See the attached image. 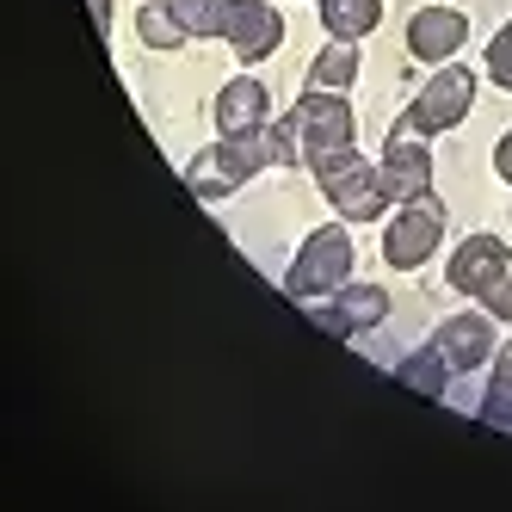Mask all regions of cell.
<instances>
[{"mask_svg": "<svg viewBox=\"0 0 512 512\" xmlns=\"http://www.w3.org/2000/svg\"><path fill=\"white\" fill-rule=\"evenodd\" d=\"M303 149H297V130H290V118L278 124H260V130H235V136H223L216 149H204L192 167H186V179H192V192L204 198V204H216V198H229L235 186H247L260 167H290Z\"/></svg>", "mask_w": 512, "mask_h": 512, "instance_id": "cell-1", "label": "cell"}, {"mask_svg": "<svg viewBox=\"0 0 512 512\" xmlns=\"http://www.w3.org/2000/svg\"><path fill=\"white\" fill-rule=\"evenodd\" d=\"M315 167V186L327 192V204H334L346 223H371V216L389 210V192H383V173L364 161L358 149H340V155H321L309 161Z\"/></svg>", "mask_w": 512, "mask_h": 512, "instance_id": "cell-2", "label": "cell"}, {"mask_svg": "<svg viewBox=\"0 0 512 512\" xmlns=\"http://www.w3.org/2000/svg\"><path fill=\"white\" fill-rule=\"evenodd\" d=\"M340 284H352V235L340 223H327L297 247V266L284 272V290L297 303H315V297H334Z\"/></svg>", "mask_w": 512, "mask_h": 512, "instance_id": "cell-3", "label": "cell"}, {"mask_svg": "<svg viewBox=\"0 0 512 512\" xmlns=\"http://www.w3.org/2000/svg\"><path fill=\"white\" fill-rule=\"evenodd\" d=\"M290 130H297V149L303 161H321V155H340V149H358V118L340 93H321L309 87L290 112Z\"/></svg>", "mask_w": 512, "mask_h": 512, "instance_id": "cell-4", "label": "cell"}, {"mask_svg": "<svg viewBox=\"0 0 512 512\" xmlns=\"http://www.w3.org/2000/svg\"><path fill=\"white\" fill-rule=\"evenodd\" d=\"M469 99H475V75H469V68H445V62H438V75L414 93L408 112H401V130H414V136L457 130L469 118Z\"/></svg>", "mask_w": 512, "mask_h": 512, "instance_id": "cell-5", "label": "cell"}, {"mask_svg": "<svg viewBox=\"0 0 512 512\" xmlns=\"http://www.w3.org/2000/svg\"><path fill=\"white\" fill-rule=\"evenodd\" d=\"M438 241H445V204L426 192V198L401 204V210L389 216V229H383V260H389L395 272H414V266L432 260Z\"/></svg>", "mask_w": 512, "mask_h": 512, "instance_id": "cell-6", "label": "cell"}, {"mask_svg": "<svg viewBox=\"0 0 512 512\" xmlns=\"http://www.w3.org/2000/svg\"><path fill=\"white\" fill-rule=\"evenodd\" d=\"M377 173H383L389 204H414V198H426V192H432V155H426V136H414V130H401V124H395L389 142H383Z\"/></svg>", "mask_w": 512, "mask_h": 512, "instance_id": "cell-7", "label": "cell"}, {"mask_svg": "<svg viewBox=\"0 0 512 512\" xmlns=\"http://www.w3.org/2000/svg\"><path fill=\"white\" fill-rule=\"evenodd\" d=\"M463 38H469V19L457 7H420L408 19V56L414 62H457Z\"/></svg>", "mask_w": 512, "mask_h": 512, "instance_id": "cell-8", "label": "cell"}, {"mask_svg": "<svg viewBox=\"0 0 512 512\" xmlns=\"http://www.w3.org/2000/svg\"><path fill=\"white\" fill-rule=\"evenodd\" d=\"M223 38L235 44V56L253 68V62H266L278 44H284V19L278 7H266V0H235V13H229V31Z\"/></svg>", "mask_w": 512, "mask_h": 512, "instance_id": "cell-9", "label": "cell"}, {"mask_svg": "<svg viewBox=\"0 0 512 512\" xmlns=\"http://www.w3.org/2000/svg\"><path fill=\"white\" fill-rule=\"evenodd\" d=\"M512 266V247L500 241V235H469L457 253H451V290H463V297H482V290L500 278Z\"/></svg>", "mask_w": 512, "mask_h": 512, "instance_id": "cell-10", "label": "cell"}, {"mask_svg": "<svg viewBox=\"0 0 512 512\" xmlns=\"http://www.w3.org/2000/svg\"><path fill=\"white\" fill-rule=\"evenodd\" d=\"M432 346H438V358H445L451 371H475V364H488V352H494V315L488 309L482 315H451L432 334Z\"/></svg>", "mask_w": 512, "mask_h": 512, "instance_id": "cell-11", "label": "cell"}, {"mask_svg": "<svg viewBox=\"0 0 512 512\" xmlns=\"http://www.w3.org/2000/svg\"><path fill=\"white\" fill-rule=\"evenodd\" d=\"M260 124H272V93L253 75L223 81V93H216V130L235 136V130H260Z\"/></svg>", "mask_w": 512, "mask_h": 512, "instance_id": "cell-12", "label": "cell"}, {"mask_svg": "<svg viewBox=\"0 0 512 512\" xmlns=\"http://www.w3.org/2000/svg\"><path fill=\"white\" fill-rule=\"evenodd\" d=\"M383 19V0H321V25H327V38H371Z\"/></svg>", "mask_w": 512, "mask_h": 512, "instance_id": "cell-13", "label": "cell"}, {"mask_svg": "<svg viewBox=\"0 0 512 512\" xmlns=\"http://www.w3.org/2000/svg\"><path fill=\"white\" fill-rule=\"evenodd\" d=\"M352 81H358V44L352 38H334L309 62V87H321V93H346Z\"/></svg>", "mask_w": 512, "mask_h": 512, "instance_id": "cell-14", "label": "cell"}, {"mask_svg": "<svg viewBox=\"0 0 512 512\" xmlns=\"http://www.w3.org/2000/svg\"><path fill=\"white\" fill-rule=\"evenodd\" d=\"M136 38L149 44V50H179V44L192 38V31L179 25L173 0H142V13H136Z\"/></svg>", "mask_w": 512, "mask_h": 512, "instance_id": "cell-15", "label": "cell"}, {"mask_svg": "<svg viewBox=\"0 0 512 512\" xmlns=\"http://www.w3.org/2000/svg\"><path fill=\"white\" fill-rule=\"evenodd\" d=\"M173 13H179V25H186L192 38H223L235 0H173Z\"/></svg>", "mask_w": 512, "mask_h": 512, "instance_id": "cell-16", "label": "cell"}, {"mask_svg": "<svg viewBox=\"0 0 512 512\" xmlns=\"http://www.w3.org/2000/svg\"><path fill=\"white\" fill-rule=\"evenodd\" d=\"M395 377L408 383V389H420V395H445L451 364L438 358V346H426V352H414V358H401V364H395Z\"/></svg>", "mask_w": 512, "mask_h": 512, "instance_id": "cell-17", "label": "cell"}, {"mask_svg": "<svg viewBox=\"0 0 512 512\" xmlns=\"http://www.w3.org/2000/svg\"><path fill=\"white\" fill-rule=\"evenodd\" d=\"M340 315L352 321V327H377L383 315H389V290H377V284H340Z\"/></svg>", "mask_w": 512, "mask_h": 512, "instance_id": "cell-18", "label": "cell"}, {"mask_svg": "<svg viewBox=\"0 0 512 512\" xmlns=\"http://www.w3.org/2000/svg\"><path fill=\"white\" fill-rule=\"evenodd\" d=\"M482 420L512 432V340H506V352L494 358V377H488V395H482Z\"/></svg>", "mask_w": 512, "mask_h": 512, "instance_id": "cell-19", "label": "cell"}, {"mask_svg": "<svg viewBox=\"0 0 512 512\" xmlns=\"http://www.w3.org/2000/svg\"><path fill=\"white\" fill-rule=\"evenodd\" d=\"M488 75H494V87H512V19L488 38Z\"/></svg>", "mask_w": 512, "mask_h": 512, "instance_id": "cell-20", "label": "cell"}, {"mask_svg": "<svg viewBox=\"0 0 512 512\" xmlns=\"http://www.w3.org/2000/svg\"><path fill=\"white\" fill-rule=\"evenodd\" d=\"M482 309H488L494 321H512V266H506V272L482 290Z\"/></svg>", "mask_w": 512, "mask_h": 512, "instance_id": "cell-21", "label": "cell"}, {"mask_svg": "<svg viewBox=\"0 0 512 512\" xmlns=\"http://www.w3.org/2000/svg\"><path fill=\"white\" fill-rule=\"evenodd\" d=\"M494 173H500L506 186H512V130H506V136L494 142Z\"/></svg>", "mask_w": 512, "mask_h": 512, "instance_id": "cell-22", "label": "cell"}, {"mask_svg": "<svg viewBox=\"0 0 512 512\" xmlns=\"http://www.w3.org/2000/svg\"><path fill=\"white\" fill-rule=\"evenodd\" d=\"M93 7V19H99V31H112V0H87Z\"/></svg>", "mask_w": 512, "mask_h": 512, "instance_id": "cell-23", "label": "cell"}]
</instances>
